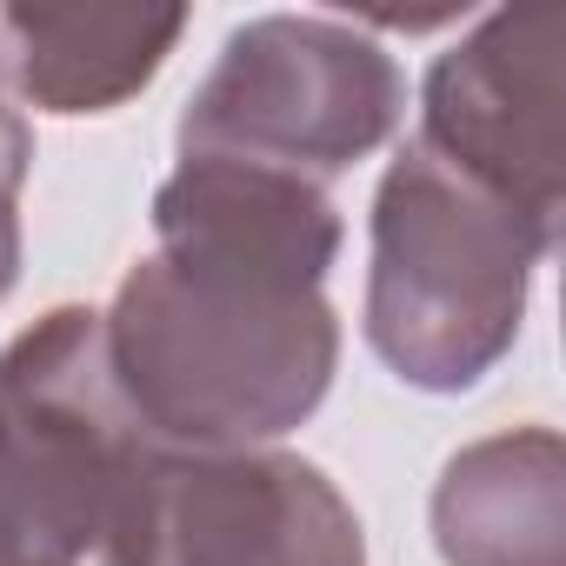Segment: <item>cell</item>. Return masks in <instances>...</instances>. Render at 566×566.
Returning <instances> with one entry per match:
<instances>
[{
	"label": "cell",
	"mask_w": 566,
	"mask_h": 566,
	"mask_svg": "<svg viewBox=\"0 0 566 566\" xmlns=\"http://www.w3.org/2000/svg\"><path fill=\"white\" fill-rule=\"evenodd\" d=\"M334 253L327 187L180 154L154 193V253L101 314L114 387L167 453H253L314 420L340 367Z\"/></svg>",
	"instance_id": "obj_1"
},
{
	"label": "cell",
	"mask_w": 566,
	"mask_h": 566,
	"mask_svg": "<svg viewBox=\"0 0 566 566\" xmlns=\"http://www.w3.org/2000/svg\"><path fill=\"white\" fill-rule=\"evenodd\" d=\"M167 460L94 307H54L0 354V566H147Z\"/></svg>",
	"instance_id": "obj_2"
},
{
	"label": "cell",
	"mask_w": 566,
	"mask_h": 566,
	"mask_svg": "<svg viewBox=\"0 0 566 566\" xmlns=\"http://www.w3.org/2000/svg\"><path fill=\"white\" fill-rule=\"evenodd\" d=\"M559 227L486 193L427 140H407L374 193L367 347L420 394L480 387L520 340L533 266Z\"/></svg>",
	"instance_id": "obj_3"
},
{
	"label": "cell",
	"mask_w": 566,
	"mask_h": 566,
	"mask_svg": "<svg viewBox=\"0 0 566 566\" xmlns=\"http://www.w3.org/2000/svg\"><path fill=\"white\" fill-rule=\"evenodd\" d=\"M407 114L400 61L334 14H260L227 34L180 114V154L247 160L327 187L380 154Z\"/></svg>",
	"instance_id": "obj_4"
},
{
	"label": "cell",
	"mask_w": 566,
	"mask_h": 566,
	"mask_svg": "<svg viewBox=\"0 0 566 566\" xmlns=\"http://www.w3.org/2000/svg\"><path fill=\"white\" fill-rule=\"evenodd\" d=\"M559 54L566 8H500L420 87V134L447 167L559 227Z\"/></svg>",
	"instance_id": "obj_5"
},
{
	"label": "cell",
	"mask_w": 566,
	"mask_h": 566,
	"mask_svg": "<svg viewBox=\"0 0 566 566\" xmlns=\"http://www.w3.org/2000/svg\"><path fill=\"white\" fill-rule=\"evenodd\" d=\"M147 566H367V533L301 453H174Z\"/></svg>",
	"instance_id": "obj_6"
},
{
	"label": "cell",
	"mask_w": 566,
	"mask_h": 566,
	"mask_svg": "<svg viewBox=\"0 0 566 566\" xmlns=\"http://www.w3.org/2000/svg\"><path fill=\"white\" fill-rule=\"evenodd\" d=\"M433 546L447 566H566L559 433L513 427L460 447L433 486Z\"/></svg>",
	"instance_id": "obj_7"
},
{
	"label": "cell",
	"mask_w": 566,
	"mask_h": 566,
	"mask_svg": "<svg viewBox=\"0 0 566 566\" xmlns=\"http://www.w3.org/2000/svg\"><path fill=\"white\" fill-rule=\"evenodd\" d=\"M180 34V8H0V67L41 114H107L160 74Z\"/></svg>",
	"instance_id": "obj_8"
},
{
	"label": "cell",
	"mask_w": 566,
	"mask_h": 566,
	"mask_svg": "<svg viewBox=\"0 0 566 566\" xmlns=\"http://www.w3.org/2000/svg\"><path fill=\"white\" fill-rule=\"evenodd\" d=\"M28 160H34V134L14 114L0 127V301H8L14 273H21V180H28Z\"/></svg>",
	"instance_id": "obj_9"
},
{
	"label": "cell",
	"mask_w": 566,
	"mask_h": 566,
	"mask_svg": "<svg viewBox=\"0 0 566 566\" xmlns=\"http://www.w3.org/2000/svg\"><path fill=\"white\" fill-rule=\"evenodd\" d=\"M8 120H14V114H8V107H0V127H8Z\"/></svg>",
	"instance_id": "obj_10"
}]
</instances>
